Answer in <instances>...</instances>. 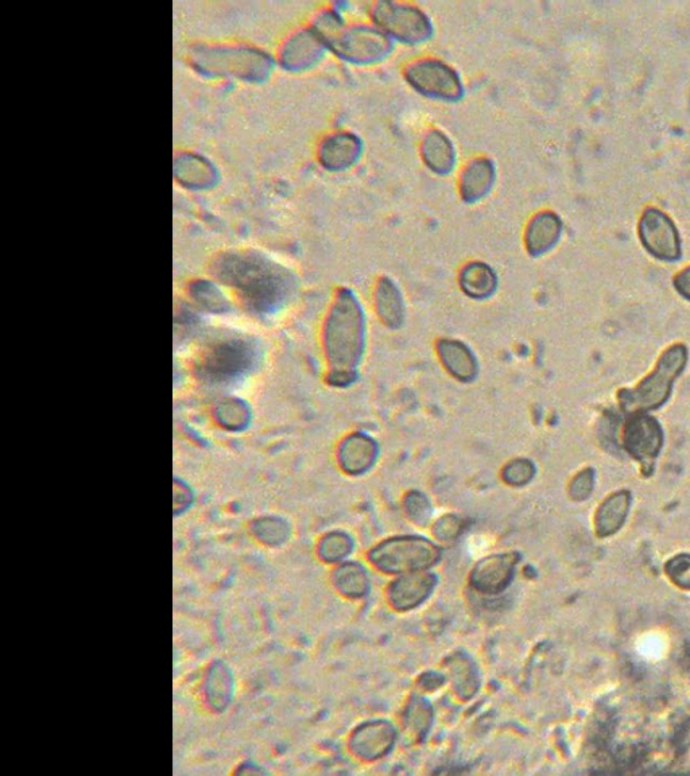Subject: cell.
<instances>
[{
    "instance_id": "obj_5",
    "label": "cell",
    "mask_w": 690,
    "mask_h": 776,
    "mask_svg": "<svg viewBox=\"0 0 690 776\" xmlns=\"http://www.w3.org/2000/svg\"><path fill=\"white\" fill-rule=\"evenodd\" d=\"M257 353L250 341L230 339L211 345L201 358L200 371L213 383H228L242 378L254 367Z\"/></svg>"
},
{
    "instance_id": "obj_28",
    "label": "cell",
    "mask_w": 690,
    "mask_h": 776,
    "mask_svg": "<svg viewBox=\"0 0 690 776\" xmlns=\"http://www.w3.org/2000/svg\"><path fill=\"white\" fill-rule=\"evenodd\" d=\"M376 300H378L381 314H385V316L386 312H389L390 316L394 317L401 312V300H399L397 290H395L393 283L387 281V279L379 285L378 298Z\"/></svg>"
},
{
    "instance_id": "obj_15",
    "label": "cell",
    "mask_w": 690,
    "mask_h": 776,
    "mask_svg": "<svg viewBox=\"0 0 690 776\" xmlns=\"http://www.w3.org/2000/svg\"><path fill=\"white\" fill-rule=\"evenodd\" d=\"M631 503L630 492L620 491L608 496L596 512L595 529L600 538L618 533L626 522Z\"/></svg>"
},
{
    "instance_id": "obj_12",
    "label": "cell",
    "mask_w": 690,
    "mask_h": 776,
    "mask_svg": "<svg viewBox=\"0 0 690 776\" xmlns=\"http://www.w3.org/2000/svg\"><path fill=\"white\" fill-rule=\"evenodd\" d=\"M395 731L385 721L368 723L360 727L352 736V750L363 759L381 758L393 746Z\"/></svg>"
},
{
    "instance_id": "obj_7",
    "label": "cell",
    "mask_w": 690,
    "mask_h": 776,
    "mask_svg": "<svg viewBox=\"0 0 690 776\" xmlns=\"http://www.w3.org/2000/svg\"><path fill=\"white\" fill-rule=\"evenodd\" d=\"M662 445L664 432L657 419L646 413L634 414L627 419L623 430V446L641 464L643 475L650 476L653 473Z\"/></svg>"
},
{
    "instance_id": "obj_30",
    "label": "cell",
    "mask_w": 690,
    "mask_h": 776,
    "mask_svg": "<svg viewBox=\"0 0 690 776\" xmlns=\"http://www.w3.org/2000/svg\"><path fill=\"white\" fill-rule=\"evenodd\" d=\"M593 483H595V476H593L592 469L580 472L571 484L572 498L576 500L587 499L593 490Z\"/></svg>"
},
{
    "instance_id": "obj_25",
    "label": "cell",
    "mask_w": 690,
    "mask_h": 776,
    "mask_svg": "<svg viewBox=\"0 0 690 776\" xmlns=\"http://www.w3.org/2000/svg\"><path fill=\"white\" fill-rule=\"evenodd\" d=\"M429 705L422 700L413 701L407 708L405 723L406 727L412 729L414 735H424L430 725Z\"/></svg>"
},
{
    "instance_id": "obj_4",
    "label": "cell",
    "mask_w": 690,
    "mask_h": 776,
    "mask_svg": "<svg viewBox=\"0 0 690 776\" xmlns=\"http://www.w3.org/2000/svg\"><path fill=\"white\" fill-rule=\"evenodd\" d=\"M370 558L372 564L383 572L410 573L437 564L440 550L422 538H395L375 547Z\"/></svg>"
},
{
    "instance_id": "obj_22",
    "label": "cell",
    "mask_w": 690,
    "mask_h": 776,
    "mask_svg": "<svg viewBox=\"0 0 690 776\" xmlns=\"http://www.w3.org/2000/svg\"><path fill=\"white\" fill-rule=\"evenodd\" d=\"M336 587L343 595L360 597L366 595L368 580L362 566L345 564L336 570Z\"/></svg>"
},
{
    "instance_id": "obj_17",
    "label": "cell",
    "mask_w": 690,
    "mask_h": 776,
    "mask_svg": "<svg viewBox=\"0 0 690 776\" xmlns=\"http://www.w3.org/2000/svg\"><path fill=\"white\" fill-rule=\"evenodd\" d=\"M494 182V166L486 158L468 162L460 176V193L465 201H476L486 196Z\"/></svg>"
},
{
    "instance_id": "obj_29",
    "label": "cell",
    "mask_w": 690,
    "mask_h": 776,
    "mask_svg": "<svg viewBox=\"0 0 690 776\" xmlns=\"http://www.w3.org/2000/svg\"><path fill=\"white\" fill-rule=\"evenodd\" d=\"M193 503V492L184 481L174 479L173 483V510L174 515L184 514Z\"/></svg>"
},
{
    "instance_id": "obj_20",
    "label": "cell",
    "mask_w": 690,
    "mask_h": 776,
    "mask_svg": "<svg viewBox=\"0 0 690 776\" xmlns=\"http://www.w3.org/2000/svg\"><path fill=\"white\" fill-rule=\"evenodd\" d=\"M461 285L471 296L484 297L494 290L495 277L487 266L482 263H472L463 271Z\"/></svg>"
},
{
    "instance_id": "obj_1",
    "label": "cell",
    "mask_w": 690,
    "mask_h": 776,
    "mask_svg": "<svg viewBox=\"0 0 690 776\" xmlns=\"http://www.w3.org/2000/svg\"><path fill=\"white\" fill-rule=\"evenodd\" d=\"M217 277L238 290L248 308L270 313L288 300L292 277L269 259L257 254H227L216 263Z\"/></svg>"
},
{
    "instance_id": "obj_24",
    "label": "cell",
    "mask_w": 690,
    "mask_h": 776,
    "mask_svg": "<svg viewBox=\"0 0 690 776\" xmlns=\"http://www.w3.org/2000/svg\"><path fill=\"white\" fill-rule=\"evenodd\" d=\"M193 298H196L197 302L204 309L211 310V312H224L227 309L226 300L220 291L216 289L212 283L208 282H196L193 286Z\"/></svg>"
},
{
    "instance_id": "obj_27",
    "label": "cell",
    "mask_w": 690,
    "mask_h": 776,
    "mask_svg": "<svg viewBox=\"0 0 690 776\" xmlns=\"http://www.w3.org/2000/svg\"><path fill=\"white\" fill-rule=\"evenodd\" d=\"M351 543L347 537L340 534H331L320 545V556L325 561L335 562L341 560L350 553Z\"/></svg>"
},
{
    "instance_id": "obj_18",
    "label": "cell",
    "mask_w": 690,
    "mask_h": 776,
    "mask_svg": "<svg viewBox=\"0 0 690 776\" xmlns=\"http://www.w3.org/2000/svg\"><path fill=\"white\" fill-rule=\"evenodd\" d=\"M324 45L316 31H302L286 45L282 60L286 67H309L323 54Z\"/></svg>"
},
{
    "instance_id": "obj_8",
    "label": "cell",
    "mask_w": 690,
    "mask_h": 776,
    "mask_svg": "<svg viewBox=\"0 0 690 776\" xmlns=\"http://www.w3.org/2000/svg\"><path fill=\"white\" fill-rule=\"evenodd\" d=\"M405 77L418 91L437 99L456 100L463 92L457 73L444 62L430 58L410 64Z\"/></svg>"
},
{
    "instance_id": "obj_13",
    "label": "cell",
    "mask_w": 690,
    "mask_h": 776,
    "mask_svg": "<svg viewBox=\"0 0 690 776\" xmlns=\"http://www.w3.org/2000/svg\"><path fill=\"white\" fill-rule=\"evenodd\" d=\"M205 700L216 713L226 712L235 693L234 674L226 662L215 661L205 675Z\"/></svg>"
},
{
    "instance_id": "obj_9",
    "label": "cell",
    "mask_w": 690,
    "mask_h": 776,
    "mask_svg": "<svg viewBox=\"0 0 690 776\" xmlns=\"http://www.w3.org/2000/svg\"><path fill=\"white\" fill-rule=\"evenodd\" d=\"M638 234L643 246L661 261H677L681 240L676 224L657 208H647L639 220Z\"/></svg>"
},
{
    "instance_id": "obj_6",
    "label": "cell",
    "mask_w": 690,
    "mask_h": 776,
    "mask_svg": "<svg viewBox=\"0 0 690 776\" xmlns=\"http://www.w3.org/2000/svg\"><path fill=\"white\" fill-rule=\"evenodd\" d=\"M372 19L383 33L390 34L406 44L428 40L432 25L421 10L397 2H379L372 9Z\"/></svg>"
},
{
    "instance_id": "obj_16",
    "label": "cell",
    "mask_w": 690,
    "mask_h": 776,
    "mask_svg": "<svg viewBox=\"0 0 690 776\" xmlns=\"http://www.w3.org/2000/svg\"><path fill=\"white\" fill-rule=\"evenodd\" d=\"M560 217L553 212H541L531 219L526 231V246L531 254H542L557 243L561 234Z\"/></svg>"
},
{
    "instance_id": "obj_23",
    "label": "cell",
    "mask_w": 690,
    "mask_h": 776,
    "mask_svg": "<svg viewBox=\"0 0 690 776\" xmlns=\"http://www.w3.org/2000/svg\"><path fill=\"white\" fill-rule=\"evenodd\" d=\"M251 531L255 538L267 546H279L288 541L289 526L282 519L275 516H263L251 523Z\"/></svg>"
},
{
    "instance_id": "obj_33",
    "label": "cell",
    "mask_w": 690,
    "mask_h": 776,
    "mask_svg": "<svg viewBox=\"0 0 690 776\" xmlns=\"http://www.w3.org/2000/svg\"><path fill=\"white\" fill-rule=\"evenodd\" d=\"M236 774L259 775V774H265V771H263L261 767L257 766V764H254L253 762H246V763H243L242 766H240L239 770L236 771Z\"/></svg>"
},
{
    "instance_id": "obj_31",
    "label": "cell",
    "mask_w": 690,
    "mask_h": 776,
    "mask_svg": "<svg viewBox=\"0 0 690 776\" xmlns=\"http://www.w3.org/2000/svg\"><path fill=\"white\" fill-rule=\"evenodd\" d=\"M455 681L457 690H465L467 696L471 697L475 693V677H472L471 671H469L468 663L459 662V665L455 667Z\"/></svg>"
},
{
    "instance_id": "obj_32",
    "label": "cell",
    "mask_w": 690,
    "mask_h": 776,
    "mask_svg": "<svg viewBox=\"0 0 690 776\" xmlns=\"http://www.w3.org/2000/svg\"><path fill=\"white\" fill-rule=\"evenodd\" d=\"M674 286H676L678 293L690 300V266L676 275Z\"/></svg>"
},
{
    "instance_id": "obj_21",
    "label": "cell",
    "mask_w": 690,
    "mask_h": 776,
    "mask_svg": "<svg viewBox=\"0 0 690 776\" xmlns=\"http://www.w3.org/2000/svg\"><path fill=\"white\" fill-rule=\"evenodd\" d=\"M216 419L224 429L239 432L250 422V409L240 399H226L217 406Z\"/></svg>"
},
{
    "instance_id": "obj_2",
    "label": "cell",
    "mask_w": 690,
    "mask_h": 776,
    "mask_svg": "<svg viewBox=\"0 0 690 776\" xmlns=\"http://www.w3.org/2000/svg\"><path fill=\"white\" fill-rule=\"evenodd\" d=\"M688 363V349L676 344L666 349L657 367L633 390L620 391L619 405L626 414H642L658 409L668 401L677 376Z\"/></svg>"
},
{
    "instance_id": "obj_11",
    "label": "cell",
    "mask_w": 690,
    "mask_h": 776,
    "mask_svg": "<svg viewBox=\"0 0 690 776\" xmlns=\"http://www.w3.org/2000/svg\"><path fill=\"white\" fill-rule=\"evenodd\" d=\"M436 584L433 574L424 570L410 572L407 576L399 578L390 588V600L394 607L407 611L420 605L429 596Z\"/></svg>"
},
{
    "instance_id": "obj_3",
    "label": "cell",
    "mask_w": 690,
    "mask_h": 776,
    "mask_svg": "<svg viewBox=\"0 0 690 776\" xmlns=\"http://www.w3.org/2000/svg\"><path fill=\"white\" fill-rule=\"evenodd\" d=\"M315 31L337 56L358 64L378 60L390 50L389 38L381 30L367 26H344L333 13L324 14L317 21Z\"/></svg>"
},
{
    "instance_id": "obj_26",
    "label": "cell",
    "mask_w": 690,
    "mask_h": 776,
    "mask_svg": "<svg viewBox=\"0 0 690 776\" xmlns=\"http://www.w3.org/2000/svg\"><path fill=\"white\" fill-rule=\"evenodd\" d=\"M666 574L677 587L690 591V554H680L665 566Z\"/></svg>"
},
{
    "instance_id": "obj_10",
    "label": "cell",
    "mask_w": 690,
    "mask_h": 776,
    "mask_svg": "<svg viewBox=\"0 0 690 776\" xmlns=\"http://www.w3.org/2000/svg\"><path fill=\"white\" fill-rule=\"evenodd\" d=\"M517 564V554H500L487 558L474 569L471 576L472 585L487 595L502 592L510 584Z\"/></svg>"
},
{
    "instance_id": "obj_19",
    "label": "cell",
    "mask_w": 690,
    "mask_h": 776,
    "mask_svg": "<svg viewBox=\"0 0 690 776\" xmlns=\"http://www.w3.org/2000/svg\"><path fill=\"white\" fill-rule=\"evenodd\" d=\"M421 153L425 164L438 174L451 172L455 165V149L449 139L438 130L430 131L426 135L422 142Z\"/></svg>"
},
{
    "instance_id": "obj_14",
    "label": "cell",
    "mask_w": 690,
    "mask_h": 776,
    "mask_svg": "<svg viewBox=\"0 0 690 776\" xmlns=\"http://www.w3.org/2000/svg\"><path fill=\"white\" fill-rule=\"evenodd\" d=\"M359 153L358 138L348 133L335 134L321 145L320 161L327 169L340 170L354 164Z\"/></svg>"
}]
</instances>
